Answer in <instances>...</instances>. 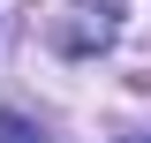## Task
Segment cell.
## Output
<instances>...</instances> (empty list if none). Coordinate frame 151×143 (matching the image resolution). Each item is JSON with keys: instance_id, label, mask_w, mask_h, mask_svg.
<instances>
[{"instance_id": "7a4b0ae2", "label": "cell", "mask_w": 151, "mask_h": 143, "mask_svg": "<svg viewBox=\"0 0 151 143\" xmlns=\"http://www.w3.org/2000/svg\"><path fill=\"white\" fill-rule=\"evenodd\" d=\"M121 143H144V136H121Z\"/></svg>"}, {"instance_id": "6da1fadb", "label": "cell", "mask_w": 151, "mask_h": 143, "mask_svg": "<svg viewBox=\"0 0 151 143\" xmlns=\"http://www.w3.org/2000/svg\"><path fill=\"white\" fill-rule=\"evenodd\" d=\"M0 143H45V136H38V121H23V113H0Z\"/></svg>"}]
</instances>
